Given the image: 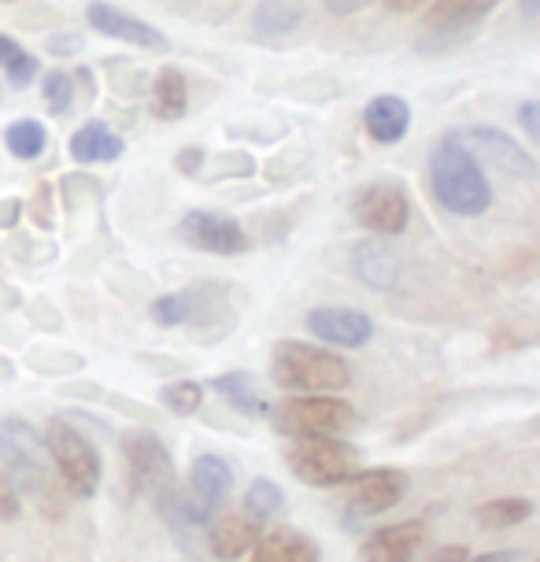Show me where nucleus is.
<instances>
[{"label": "nucleus", "instance_id": "f257e3e1", "mask_svg": "<svg viewBox=\"0 0 540 562\" xmlns=\"http://www.w3.org/2000/svg\"><path fill=\"white\" fill-rule=\"evenodd\" d=\"M429 189L437 204L459 218H477L493 207V186L482 159L452 134L429 153Z\"/></svg>", "mask_w": 540, "mask_h": 562}, {"label": "nucleus", "instance_id": "f03ea898", "mask_svg": "<svg viewBox=\"0 0 540 562\" xmlns=\"http://www.w3.org/2000/svg\"><path fill=\"white\" fill-rule=\"evenodd\" d=\"M270 381L293 396H334L352 385V367L329 348L282 340L270 351Z\"/></svg>", "mask_w": 540, "mask_h": 562}, {"label": "nucleus", "instance_id": "7ed1b4c3", "mask_svg": "<svg viewBox=\"0 0 540 562\" xmlns=\"http://www.w3.org/2000/svg\"><path fill=\"white\" fill-rule=\"evenodd\" d=\"M0 463H4V474L15 492L37 499L45 510H53V496H56L53 459H48L42 434L26 418L15 415L0 418Z\"/></svg>", "mask_w": 540, "mask_h": 562}, {"label": "nucleus", "instance_id": "20e7f679", "mask_svg": "<svg viewBox=\"0 0 540 562\" xmlns=\"http://www.w3.org/2000/svg\"><path fill=\"white\" fill-rule=\"evenodd\" d=\"M270 426L282 437H345L359 426V415L348 400L337 396H289L267 411Z\"/></svg>", "mask_w": 540, "mask_h": 562}, {"label": "nucleus", "instance_id": "39448f33", "mask_svg": "<svg viewBox=\"0 0 540 562\" xmlns=\"http://www.w3.org/2000/svg\"><path fill=\"white\" fill-rule=\"evenodd\" d=\"M289 470L315 488H337L348 485L359 474V456L356 445H348L345 437H300L293 448L285 451Z\"/></svg>", "mask_w": 540, "mask_h": 562}, {"label": "nucleus", "instance_id": "423d86ee", "mask_svg": "<svg viewBox=\"0 0 540 562\" xmlns=\"http://www.w3.org/2000/svg\"><path fill=\"white\" fill-rule=\"evenodd\" d=\"M45 448H48V459H53L59 481H64L71 496H78V499L97 496V488H100V456H97V448L71 426V422H67V418L48 422Z\"/></svg>", "mask_w": 540, "mask_h": 562}, {"label": "nucleus", "instance_id": "0eeeda50", "mask_svg": "<svg viewBox=\"0 0 540 562\" xmlns=\"http://www.w3.org/2000/svg\"><path fill=\"white\" fill-rule=\"evenodd\" d=\"M123 456H126V467H130V485L145 496H153V504L159 507L167 496L178 488V477H175V463L167 456V448L159 445L153 434H126L123 437Z\"/></svg>", "mask_w": 540, "mask_h": 562}, {"label": "nucleus", "instance_id": "6e6552de", "mask_svg": "<svg viewBox=\"0 0 540 562\" xmlns=\"http://www.w3.org/2000/svg\"><path fill=\"white\" fill-rule=\"evenodd\" d=\"M352 218L378 237H396L412 223V200L393 182H374L359 189V196L352 200Z\"/></svg>", "mask_w": 540, "mask_h": 562}, {"label": "nucleus", "instance_id": "1a4fd4ad", "mask_svg": "<svg viewBox=\"0 0 540 562\" xmlns=\"http://www.w3.org/2000/svg\"><path fill=\"white\" fill-rule=\"evenodd\" d=\"M178 237L185 240L189 248L196 252H207V256H241L248 248V237L245 229L237 226V218L223 215V211H189L178 226Z\"/></svg>", "mask_w": 540, "mask_h": 562}, {"label": "nucleus", "instance_id": "9d476101", "mask_svg": "<svg viewBox=\"0 0 540 562\" xmlns=\"http://www.w3.org/2000/svg\"><path fill=\"white\" fill-rule=\"evenodd\" d=\"M496 4H504V0H437L426 15V30H423V37H418V48L463 42L470 30L482 23Z\"/></svg>", "mask_w": 540, "mask_h": 562}, {"label": "nucleus", "instance_id": "9b49d317", "mask_svg": "<svg viewBox=\"0 0 540 562\" xmlns=\"http://www.w3.org/2000/svg\"><path fill=\"white\" fill-rule=\"evenodd\" d=\"M407 496V474L393 467H378V470H359L348 481V515L367 518V515H382V510L396 507Z\"/></svg>", "mask_w": 540, "mask_h": 562}, {"label": "nucleus", "instance_id": "f8f14e48", "mask_svg": "<svg viewBox=\"0 0 540 562\" xmlns=\"http://www.w3.org/2000/svg\"><path fill=\"white\" fill-rule=\"evenodd\" d=\"M86 15L97 34L115 37V42H126L137 48H156V53H167V48H171L164 30H156L153 23H145V19L123 12V8L108 4V0H93V4L86 8Z\"/></svg>", "mask_w": 540, "mask_h": 562}, {"label": "nucleus", "instance_id": "ddd939ff", "mask_svg": "<svg viewBox=\"0 0 540 562\" xmlns=\"http://www.w3.org/2000/svg\"><path fill=\"white\" fill-rule=\"evenodd\" d=\"M452 137L463 140L470 153H482L485 159H493L496 167L511 170V175H518V178H537V159L529 156L511 134H504V130H496V126H466V130H455Z\"/></svg>", "mask_w": 540, "mask_h": 562}, {"label": "nucleus", "instance_id": "4468645a", "mask_svg": "<svg viewBox=\"0 0 540 562\" xmlns=\"http://www.w3.org/2000/svg\"><path fill=\"white\" fill-rule=\"evenodd\" d=\"M226 296V285H215V281H204V285H193V289H182V293H167L159 296L148 315H153L156 326H185V323H204L212 318V311L218 300Z\"/></svg>", "mask_w": 540, "mask_h": 562}, {"label": "nucleus", "instance_id": "2eb2a0df", "mask_svg": "<svg viewBox=\"0 0 540 562\" xmlns=\"http://www.w3.org/2000/svg\"><path fill=\"white\" fill-rule=\"evenodd\" d=\"M426 544V521H396V526L374 529L363 548H359V562H415L423 555Z\"/></svg>", "mask_w": 540, "mask_h": 562}, {"label": "nucleus", "instance_id": "dca6fc26", "mask_svg": "<svg viewBox=\"0 0 540 562\" xmlns=\"http://www.w3.org/2000/svg\"><path fill=\"white\" fill-rule=\"evenodd\" d=\"M307 329L326 340L334 348H363L370 337H374V323L370 315L356 307H315L307 315Z\"/></svg>", "mask_w": 540, "mask_h": 562}, {"label": "nucleus", "instance_id": "f3484780", "mask_svg": "<svg viewBox=\"0 0 540 562\" xmlns=\"http://www.w3.org/2000/svg\"><path fill=\"white\" fill-rule=\"evenodd\" d=\"M207 548H212L215 559L223 562H237L245 559L248 551L256 548V540L263 537V526L256 518H248L245 510H229V515H218L207 521Z\"/></svg>", "mask_w": 540, "mask_h": 562}, {"label": "nucleus", "instance_id": "a211bd4d", "mask_svg": "<svg viewBox=\"0 0 540 562\" xmlns=\"http://www.w3.org/2000/svg\"><path fill=\"white\" fill-rule=\"evenodd\" d=\"M363 126L370 140H378V145H396V140H404L407 130H412V108H407L404 97L382 93L367 104Z\"/></svg>", "mask_w": 540, "mask_h": 562}, {"label": "nucleus", "instance_id": "6ab92c4d", "mask_svg": "<svg viewBox=\"0 0 540 562\" xmlns=\"http://www.w3.org/2000/svg\"><path fill=\"white\" fill-rule=\"evenodd\" d=\"M123 153H126L123 137H119L108 123H100V119H89V123L78 126L71 137V156L78 164H115Z\"/></svg>", "mask_w": 540, "mask_h": 562}, {"label": "nucleus", "instance_id": "aec40b11", "mask_svg": "<svg viewBox=\"0 0 540 562\" xmlns=\"http://www.w3.org/2000/svg\"><path fill=\"white\" fill-rule=\"evenodd\" d=\"M352 270L370 289H393L400 281V256L382 240H363L352 252Z\"/></svg>", "mask_w": 540, "mask_h": 562}, {"label": "nucleus", "instance_id": "412c9836", "mask_svg": "<svg viewBox=\"0 0 540 562\" xmlns=\"http://www.w3.org/2000/svg\"><path fill=\"white\" fill-rule=\"evenodd\" d=\"M304 23V4L300 0H263L252 15L256 42H285Z\"/></svg>", "mask_w": 540, "mask_h": 562}, {"label": "nucleus", "instance_id": "4be33fe9", "mask_svg": "<svg viewBox=\"0 0 540 562\" xmlns=\"http://www.w3.org/2000/svg\"><path fill=\"white\" fill-rule=\"evenodd\" d=\"M248 555H252V562H318V548H315V540L304 533L274 529V533L259 537Z\"/></svg>", "mask_w": 540, "mask_h": 562}, {"label": "nucleus", "instance_id": "5701e85b", "mask_svg": "<svg viewBox=\"0 0 540 562\" xmlns=\"http://www.w3.org/2000/svg\"><path fill=\"white\" fill-rule=\"evenodd\" d=\"M189 112V82L182 70L164 67L153 82V115L164 123H178Z\"/></svg>", "mask_w": 540, "mask_h": 562}, {"label": "nucleus", "instance_id": "b1692460", "mask_svg": "<svg viewBox=\"0 0 540 562\" xmlns=\"http://www.w3.org/2000/svg\"><path fill=\"white\" fill-rule=\"evenodd\" d=\"M212 389L218 396L226 400L234 411H241L245 418H263L270 404L263 396H259V389H256V381L245 374V370H237V374H223V378H215L212 381Z\"/></svg>", "mask_w": 540, "mask_h": 562}, {"label": "nucleus", "instance_id": "393cba45", "mask_svg": "<svg viewBox=\"0 0 540 562\" xmlns=\"http://www.w3.org/2000/svg\"><path fill=\"white\" fill-rule=\"evenodd\" d=\"M4 145L15 159H37L48 145V130L37 119H19L4 130Z\"/></svg>", "mask_w": 540, "mask_h": 562}, {"label": "nucleus", "instance_id": "a878e982", "mask_svg": "<svg viewBox=\"0 0 540 562\" xmlns=\"http://www.w3.org/2000/svg\"><path fill=\"white\" fill-rule=\"evenodd\" d=\"M282 507H285L282 488H278L274 481H267V477H256L252 485H248V492H245V504H241L245 515H248V518H256L259 526H267V521L274 518Z\"/></svg>", "mask_w": 540, "mask_h": 562}, {"label": "nucleus", "instance_id": "bb28decb", "mask_svg": "<svg viewBox=\"0 0 540 562\" xmlns=\"http://www.w3.org/2000/svg\"><path fill=\"white\" fill-rule=\"evenodd\" d=\"M533 515V504L522 496H504V499H493V504L477 507V526L485 529H511L518 521H526Z\"/></svg>", "mask_w": 540, "mask_h": 562}, {"label": "nucleus", "instance_id": "cd10ccee", "mask_svg": "<svg viewBox=\"0 0 540 562\" xmlns=\"http://www.w3.org/2000/svg\"><path fill=\"white\" fill-rule=\"evenodd\" d=\"M0 70L12 78V86H30L37 78V56H30L15 37L0 34Z\"/></svg>", "mask_w": 540, "mask_h": 562}, {"label": "nucleus", "instance_id": "c85d7f7f", "mask_svg": "<svg viewBox=\"0 0 540 562\" xmlns=\"http://www.w3.org/2000/svg\"><path fill=\"white\" fill-rule=\"evenodd\" d=\"M159 400H164V407L171 411V415L189 418V415H196L200 404H204V389H200L196 381H171Z\"/></svg>", "mask_w": 540, "mask_h": 562}, {"label": "nucleus", "instance_id": "c756f323", "mask_svg": "<svg viewBox=\"0 0 540 562\" xmlns=\"http://www.w3.org/2000/svg\"><path fill=\"white\" fill-rule=\"evenodd\" d=\"M42 93H45L48 108H53L56 115H67V112H71V104H75V86H71V75H64V70H53V75H45Z\"/></svg>", "mask_w": 540, "mask_h": 562}, {"label": "nucleus", "instance_id": "7c9ffc66", "mask_svg": "<svg viewBox=\"0 0 540 562\" xmlns=\"http://www.w3.org/2000/svg\"><path fill=\"white\" fill-rule=\"evenodd\" d=\"M48 53L53 56H78L82 53V37L78 34H53L48 37Z\"/></svg>", "mask_w": 540, "mask_h": 562}, {"label": "nucleus", "instance_id": "2f4dec72", "mask_svg": "<svg viewBox=\"0 0 540 562\" xmlns=\"http://www.w3.org/2000/svg\"><path fill=\"white\" fill-rule=\"evenodd\" d=\"M518 123H522L526 137L537 140L540 137V104H533V100H526L522 108H518Z\"/></svg>", "mask_w": 540, "mask_h": 562}, {"label": "nucleus", "instance_id": "473e14b6", "mask_svg": "<svg viewBox=\"0 0 540 562\" xmlns=\"http://www.w3.org/2000/svg\"><path fill=\"white\" fill-rule=\"evenodd\" d=\"M200 159H204V148H185V153L175 156V164H178V170H182V175H196Z\"/></svg>", "mask_w": 540, "mask_h": 562}, {"label": "nucleus", "instance_id": "72a5a7b5", "mask_svg": "<svg viewBox=\"0 0 540 562\" xmlns=\"http://www.w3.org/2000/svg\"><path fill=\"white\" fill-rule=\"evenodd\" d=\"M466 559H470V551L463 544H448V548H437L426 562H466Z\"/></svg>", "mask_w": 540, "mask_h": 562}, {"label": "nucleus", "instance_id": "f704fd0d", "mask_svg": "<svg viewBox=\"0 0 540 562\" xmlns=\"http://www.w3.org/2000/svg\"><path fill=\"white\" fill-rule=\"evenodd\" d=\"M19 515V492L15 488H8V485H0V518H15Z\"/></svg>", "mask_w": 540, "mask_h": 562}, {"label": "nucleus", "instance_id": "c9c22d12", "mask_svg": "<svg viewBox=\"0 0 540 562\" xmlns=\"http://www.w3.org/2000/svg\"><path fill=\"white\" fill-rule=\"evenodd\" d=\"M367 4H370V0H326V8L334 15H356L359 8H367Z\"/></svg>", "mask_w": 540, "mask_h": 562}, {"label": "nucleus", "instance_id": "e433bc0d", "mask_svg": "<svg viewBox=\"0 0 540 562\" xmlns=\"http://www.w3.org/2000/svg\"><path fill=\"white\" fill-rule=\"evenodd\" d=\"M466 562H526L522 551H485L477 559H466Z\"/></svg>", "mask_w": 540, "mask_h": 562}, {"label": "nucleus", "instance_id": "4c0bfd02", "mask_svg": "<svg viewBox=\"0 0 540 562\" xmlns=\"http://www.w3.org/2000/svg\"><path fill=\"white\" fill-rule=\"evenodd\" d=\"M389 8H393L396 15H412V12H418V8L426 4V0H385Z\"/></svg>", "mask_w": 540, "mask_h": 562}, {"label": "nucleus", "instance_id": "58836bf2", "mask_svg": "<svg viewBox=\"0 0 540 562\" xmlns=\"http://www.w3.org/2000/svg\"><path fill=\"white\" fill-rule=\"evenodd\" d=\"M522 15L526 19H537V0H522Z\"/></svg>", "mask_w": 540, "mask_h": 562}]
</instances>
